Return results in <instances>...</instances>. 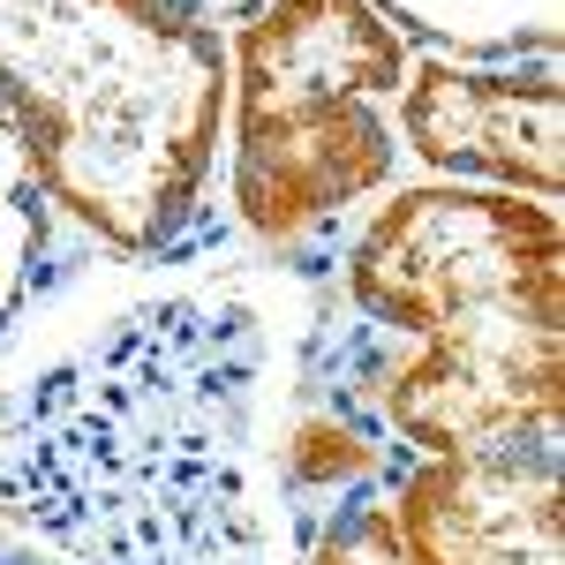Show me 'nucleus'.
<instances>
[{
    "instance_id": "nucleus-1",
    "label": "nucleus",
    "mask_w": 565,
    "mask_h": 565,
    "mask_svg": "<svg viewBox=\"0 0 565 565\" xmlns=\"http://www.w3.org/2000/svg\"><path fill=\"white\" fill-rule=\"evenodd\" d=\"M287 399L295 348L249 279L143 295L0 385V521L68 565H302Z\"/></svg>"
},
{
    "instance_id": "nucleus-2",
    "label": "nucleus",
    "mask_w": 565,
    "mask_h": 565,
    "mask_svg": "<svg viewBox=\"0 0 565 565\" xmlns=\"http://www.w3.org/2000/svg\"><path fill=\"white\" fill-rule=\"evenodd\" d=\"M340 302L392 340L377 423L415 460H565L558 204L399 181L340 249Z\"/></svg>"
},
{
    "instance_id": "nucleus-3",
    "label": "nucleus",
    "mask_w": 565,
    "mask_h": 565,
    "mask_svg": "<svg viewBox=\"0 0 565 565\" xmlns=\"http://www.w3.org/2000/svg\"><path fill=\"white\" fill-rule=\"evenodd\" d=\"M0 121L114 264H212L226 39L167 0H0Z\"/></svg>"
},
{
    "instance_id": "nucleus-4",
    "label": "nucleus",
    "mask_w": 565,
    "mask_h": 565,
    "mask_svg": "<svg viewBox=\"0 0 565 565\" xmlns=\"http://www.w3.org/2000/svg\"><path fill=\"white\" fill-rule=\"evenodd\" d=\"M415 45L370 0H264L226 31V218L264 249L324 242L399 189L392 98Z\"/></svg>"
},
{
    "instance_id": "nucleus-5",
    "label": "nucleus",
    "mask_w": 565,
    "mask_h": 565,
    "mask_svg": "<svg viewBox=\"0 0 565 565\" xmlns=\"http://www.w3.org/2000/svg\"><path fill=\"white\" fill-rule=\"evenodd\" d=\"M399 159L430 181L505 189L558 204L565 196V76L558 61H437L415 53L392 98Z\"/></svg>"
},
{
    "instance_id": "nucleus-6",
    "label": "nucleus",
    "mask_w": 565,
    "mask_h": 565,
    "mask_svg": "<svg viewBox=\"0 0 565 565\" xmlns=\"http://www.w3.org/2000/svg\"><path fill=\"white\" fill-rule=\"evenodd\" d=\"M392 527L407 565H565V460H415Z\"/></svg>"
},
{
    "instance_id": "nucleus-7",
    "label": "nucleus",
    "mask_w": 565,
    "mask_h": 565,
    "mask_svg": "<svg viewBox=\"0 0 565 565\" xmlns=\"http://www.w3.org/2000/svg\"><path fill=\"white\" fill-rule=\"evenodd\" d=\"M90 264L114 257L53 204L23 136L0 121V354L23 348L45 309H61L90 279Z\"/></svg>"
},
{
    "instance_id": "nucleus-8",
    "label": "nucleus",
    "mask_w": 565,
    "mask_h": 565,
    "mask_svg": "<svg viewBox=\"0 0 565 565\" xmlns=\"http://www.w3.org/2000/svg\"><path fill=\"white\" fill-rule=\"evenodd\" d=\"M415 53L437 61H558L565 0H370Z\"/></svg>"
},
{
    "instance_id": "nucleus-9",
    "label": "nucleus",
    "mask_w": 565,
    "mask_h": 565,
    "mask_svg": "<svg viewBox=\"0 0 565 565\" xmlns=\"http://www.w3.org/2000/svg\"><path fill=\"white\" fill-rule=\"evenodd\" d=\"M302 565H407L399 558V527H392V490H362L332 521L309 535Z\"/></svg>"
},
{
    "instance_id": "nucleus-10",
    "label": "nucleus",
    "mask_w": 565,
    "mask_h": 565,
    "mask_svg": "<svg viewBox=\"0 0 565 565\" xmlns=\"http://www.w3.org/2000/svg\"><path fill=\"white\" fill-rule=\"evenodd\" d=\"M167 8H181L189 23H204V31H218V39H226V31H234L249 8H264V0H167Z\"/></svg>"
},
{
    "instance_id": "nucleus-11",
    "label": "nucleus",
    "mask_w": 565,
    "mask_h": 565,
    "mask_svg": "<svg viewBox=\"0 0 565 565\" xmlns=\"http://www.w3.org/2000/svg\"><path fill=\"white\" fill-rule=\"evenodd\" d=\"M0 565H68L61 551H45L39 535H23L15 521H0Z\"/></svg>"
}]
</instances>
